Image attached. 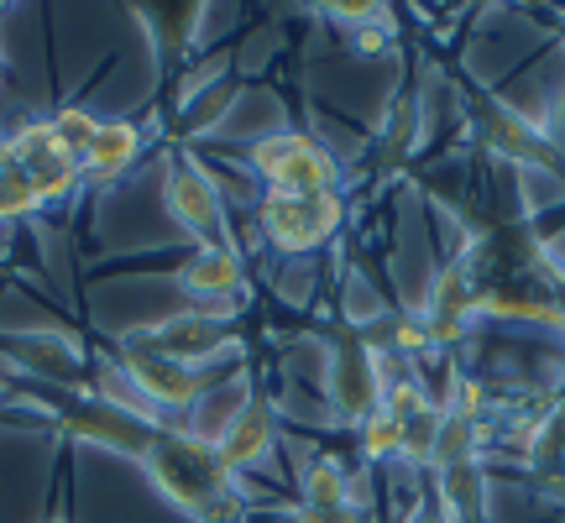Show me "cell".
<instances>
[{"label":"cell","mask_w":565,"mask_h":523,"mask_svg":"<svg viewBox=\"0 0 565 523\" xmlns=\"http://www.w3.org/2000/svg\"><path fill=\"white\" fill-rule=\"evenodd\" d=\"M141 471L152 477L162 498L183 508L194 523H236L242 498H236V477L225 471L215 456L210 435H179V429H158L152 445L141 450Z\"/></svg>","instance_id":"6da1fadb"},{"label":"cell","mask_w":565,"mask_h":523,"mask_svg":"<svg viewBox=\"0 0 565 523\" xmlns=\"http://www.w3.org/2000/svg\"><path fill=\"white\" fill-rule=\"evenodd\" d=\"M252 168L267 179L273 194H335V162L315 137L278 131L252 147Z\"/></svg>","instance_id":"7a4b0ae2"},{"label":"cell","mask_w":565,"mask_h":523,"mask_svg":"<svg viewBox=\"0 0 565 523\" xmlns=\"http://www.w3.org/2000/svg\"><path fill=\"white\" fill-rule=\"evenodd\" d=\"M341 225V200L335 194H267L263 231L278 252H315L335 236Z\"/></svg>","instance_id":"3957f363"},{"label":"cell","mask_w":565,"mask_h":523,"mask_svg":"<svg viewBox=\"0 0 565 523\" xmlns=\"http://www.w3.org/2000/svg\"><path fill=\"white\" fill-rule=\"evenodd\" d=\"M121 372L131 393L158 408H194V403L210 393V383L200 377V366L168 362L158 351H141V345H121Z\"/></svg>","instance_id":"277c9868"},{"label":"cell","mask_w":565,"mask_h":523,"mask_svg":"<svg viewBox=\"0 0 565 523\" xmlns=\"http://www.w3.org/2000/svg\"><path fill=\"white\" fill-rule=\"evenodd\" d=\"M121 345H141V351H158V356H168V362L200 366V362H210V356H221L225 345H231V335H225V320L189 309V314H173V320L147 324V330H137V335H126Z\"/></svg>","instance_id":"5b68a950"},{"label":"cell","mask_w":565,"mask_h":523,"mask_svg":"<svg viewBox=\"0 0 565 523\" xmlns=\"http://www.w3.org/2000/svg\"><path fill=\"white\" fill-rule=\"evenodd\" d=\"M162 200L173 210V221L183 231H194L204 246H225V204L215 194V183L204 179L189 158L168 162V183H162Z\"/></svg>","instance_id":"8992f818"},{"label":"cell","mask_w":565,"mask_h":523,"mask_svg":"<svg viewBox=\"0 0 565 523\" xmlns=\"http://www.w3.org/2000/svg\"><path fill=\"white\" fill-rule=\"evenodd\" d=\"M330 398L345 419L362 424L366 414L383 408V377H377V362L362 341H341L335 356H330Z\"/></svg>","instance_id":"52a82bcc"},{"label":"cell","mask_w":565,"mask_h":523,"mask_svg":"<svg viewBox=\"0 0 565 523\" xmlns=\"http://www.w3.org/2000/svg\"><path fill=\"white\" fill-rule=\"evenodd\" d=\"M179 288L189 293V299H200L194 303L200 314L225 320V314H231V303L225 299L242 288V257H236L231 246H200V252L179 267Z\"/></svg>","instance_id":"ba28073f"},{"label":"cell","mask_w":565,"mask_h":523,"mask_svg":"<svg viewBox=\"0 0 565 523\" xmlns=\"http://www.w3.org/2000/svg\"><path fill=\"white\" fill-rule=\"evenodd\" d=\"M273 435H278V419H273L267 398H246L242 408H236V414L215 429V456L225 461V471H231V477H236V471H252L257 461H267Z\"/></svg>","instance_id":"9c48e42d"},{"label":"cell","mask_w":565,"mask_h":523,"mask_svg":"<svg viewBox=\"0 0 565 523\" xmlns=\"http://www.w3.org/2000/svg\"><path fill=\"white\" fill-rule=\"evenodd\" d=\"M68 429L79 435V440H95V445H110V450H121V456H137L152 445V435H158V424L141 419V414H131V408H121V403H84V408H74L68 414Z\"/></svg>","instance_id":"30bf717a"},{"label":"cell","mask_w":565,"mask_h":523,"mask_svg":"<svg viewBox=\"0 0 565 523\" xmlns=\"http://www.w3.org/2000/svg\"><path fill=\"white\" fill-rule=\"evenodd\" d=\"M6 356H17L26 372H42L47 383H74L79 377V351L63 335H6Z\"/></svg>","instance_id":"8fae6325"},{"label":"cell","mask_w":565,"mask_h":523,"mask_svg":"<svg viewBox=\"0 0 565 523\" xmlns=\"http://www.w3.org/2000/svg\"><path fill=\"white\" fill-rule=\"evenodd\" d=\"M141 152V131L131 121H100V137L89 147V158L79 162V173L89 183H110L116 173H126V162Z\"/></svg>","instance_id":"7c38bea8"},{"label":"cell","mask_w":565,"mask_h":523,"mask_svg":"<svg viewBox=\"0 0 565 523\" xmlns=\"http://www.w3.org/2000/svg\"><path fill=\"white\" fill-rule=\"evenodd\" d=\"M440 498H445V513H461V519H482V471L477 461H456L445 466L440 477Z\"/></svg>","instance_id":"4fadbf2b"},{"label":"cell","mask_w":565,"mask_h":523,"mask_svg":"<svg viewBox=\"0 0 565 523\" xmlns=\"http://www.w3.org/2000/svg\"><path fill=\"white\" fill-rule=\"evenodd\" d=\"M53 137H58V147L68 152L74 162H84L89 158V147H95V137H100V121L84 110V105H63L58 116H53Z\"/></svg>","instance_id":"5bb4252c"},{"label":"cell","mask_w":565,"mask_h":523,"mask_svg":"<svg viewBox=\"0 0 565 523\" xmlns=\"http://www.w3.org/2000/svg\"><path fill=\"white\" fill-rule=\"evenodd\" d=\"M335 503H351V482H345L341 461H315L303 471V508H335Z\"/></svg>","instance_id":"9a60e30c"},{"label":"cell","mask_w":565,"mask_h":523,"mask_svg":"<svg viewBox=\"0 0 565 523\" xmlns=\"http://www.w3.org/2000/svg\"><path fill=\"white\" fill-rule=\"evenodd\" d=\"M38 189H32V179L21 173L17 162L0 152V225L6 221H21V215H32L38 210Z\"/></svg>","instance_id":"2e32d148"},{"label":"cell","mask_w":565,"mask_h":523,"mask_svg":"<svg viewBox=\"0 0 565 523\" xmlns=\"http://www.w3.org/2000/svg\"><path fill=\"white\" fill-rule=\"evenodd\" d=\"M362 450L372 461H387V456H404V424L393 419L387 408L366 414L362 419Z\"/></svg>","instance_id":"e0dca14e"},{"label":"cell","mask_w":565,"mask_h":523,"mask_svg":"<svg viewBox=\"0 0 565 523\" xmlns=\"http://www.w3.org/2000/svg\"><path fill=\"white\" fill-rule=\"evenodd\" d=\"M435 445H440V414H435V408L404 419V456L408 461H435Z\"/></svg>","instance_id":"ac0fdd59"},{"label":"cell","mask_w":565,"mask_h":523,"mask_svg":"<svg viewBox=\"0 0 565 523\" xmlns=\"http://www.w3.org/2000/svg\"><path fill=\"white\" fill-rule=\"evenodd\" d=\"M147 21H152V26H162V38H168V47H183V42H189V32L200 26V6H173V11H147Z\"/></svg>","instance_id":"d6986e66"},{"label":"cell","mask_w":565,"mask_h":523,"mask_svg":"<svg viewBox=\"0 0 565 523\" xmlns=\"http://www.w3.org/2000/svg\"><path fill=\"white\" fill-rule=\"evenodd\" d=\"M383 408L404 424V419H414V414H424V408H429V398H424L414 383H387L383 387Z\"/></svg>","instance_id":"ffe728a7"},{"label":"cell","mask_w":565,"mask_h":523,"mask_svg":"<svg viewBox=\"0 0 565 523\" xmlns=\"http://www.w3.org/2000/svg\"><path fill=\"white\" fill-rule=\"evenodd\" d=\"M299 523H362L356 503H335V508H299Z\"/></svg>","instance_id":"44dd1931"},{"label":"cell","mask_w":565,"mask_h":523,"mask_svg":"<svg viewBox=\"0 0 565 523\" xmlns=\"http://www.w3.org/2000/svg\"><path fill=\"white\" fill-rule=\"evenodd\" d=\"M383 47H387V26H383V21H366V26H356V53H362V58H377Z\"/></svg>","instance_id":"7402d4cb"},{"label":"cell","mask_w":565,"mask_h":523,"mask_svg":"<svg viewBox=\"0 0 565 523\" xmlns=\"http://www.w3.org/2000/svg\"><path fill=\"white\" fill-rule=\"evenodd\" d=\"M393 341L404 345V351H424V345H429V330H424V320H398L393 324Z\"/></svg>","instance_id":"603a6c76"},{"label":"cell","mask_w":565,"mask_h":523,"mask_svg":"<svg viewBox=\"0 0 565 523\" xmlns=\"http://www.w3.org/2000/svg\"><path fill=\"white\" fill-rule=\"evenodd\" d=\"M408 523H450V513H445V503L440 508H419V513H414Z\"/></svg>","instance_id":"cb8c5ba5"},{"label":"cell","mask_w":565,"mask_h":523,"mask_svg":"<svg viewBox=\"0 0 565 523\" xmlns=\"http://www.w3.org/2000/svg\"><path fill=\"white\" fill-rule=\"evenodd\" d=\"M42 523H63V519H42Z\"/></svg>","instance_id":"d4e9b609"}]
</instances>
